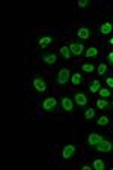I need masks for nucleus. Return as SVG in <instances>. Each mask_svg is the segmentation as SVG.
<instances>
[{"instance_id": "2eb2a0df", "label": "nucleus", "mask_w": 113, "mask_h": 170, "mask_svg": "<svg viewBox=\"0 0 113 170\" xmlns=\"http://www.w3.org/2000/svg\"><path fill=\"white\" fill-rule=\"evenodd\" d=\"M85 54H86L87 59H89V57H95L97 54H98V50H97L95 47H89V48H86Z\"/></svg>"}, {"instance_id": "f257e3e1", "label": "nucleus", "mask_w": 113, "mask_h": 170, "mask_svg": "<svg viewBox=\"0 0 113 170\" xmlns=\"http://www.w3.org/2000/svg\"><path fill=\"white\" fill-rule=\"evenodd\" d=\"M70 78H71V71L68 68H62L59 71V74H57V83L59 85H65Z\"/></svg>"}, {"instance_id": "423d86ee", "label": "nucleus", "mask_w": 113, "mask_h": 170, "mask_svg": "<svg viewBox=\"0 0 113 170\" xmlns=\"http://www.w3.org/2000/svg\"><path fill=\"white\" fill-rule=\"evenodd\" d=\"M70 50L72 54H75V56H80L82 53H83V50H85V47H83V44H77V42H72L70 45Z\"/></svg>"}, {"instance_id": "a878e982", "label": "nucleus", "mask_w": 113, "mask_h": 170, "mask_svg": "<svg viewBox=\"0 0 113 170\" xmlns=\"http://www.w3.org/2000/svg\"><path fill=\"white\" fill-rule=\"evenodd\" d=\"M106 83H107V86H109V87H112V89H113V77H107Z\"/></svg>"}, {"instance_id": "1a4fd4ad", "label": "nucleus", "mask_w": 113, "mask_h": 170, "mask_svg": "<svg viewBox=\"0 0 113 170\" xmlns=\"http://www.w3.org/2000/svg\"><path fill=\"white\" fill-rule=\"evenodd\" d=\"M74 99H75V104L77 105H86L87 104V98H86V95L83 93V92H79V93H75V97H74Z\"/></svg>"}, {"instance_id": "9b49d317", "label": "nucleus", "mask_w": 113, "mask_h": 170, "mask_svg": "<svg viewBox=\"0 0 113 170\" xmlns=\"http://www.w3.org/2000/svg\"><path fill=\"white\" fill-rule=\"evenodd\" d=\"M113 29V24L110 23V21H106V23H103L101 24V27H99V32L103 33V35H109L110 32H112Z\"/></svg>"}, {"instance_id": "20e7f679", "label": "nucleus", "mask_w": 113, "mask_h": 170, "mask_svg": "<svg viewBox=\"0 0 113 170\" xmlns=\"http://www.w3.org/2000/svg\"><path fill=\"white\" fill-rule=\"evenodd\" d=\"M33 87H35V90H38V92H45V90H47V83L44 81L42 78H35V80H33Z\"/></svg>"}, {"instance_id": "b1692460", "label": "nucleus", "mask_w": 113, "mask_h": 170, "mask_svg": "<svg viewBox=\"0 0 113 170\" xmlns=\"http://www.w3.org/2000/svg\"><path fill=\"white\" fill-rule=\"evenodd\" d=\"M106 71H107V65L101 63V65L98 66V74L99 75H103V74H106Z\"/></svg>"}, {"instance_id": "cd10ccee", "label": "nucleus", "mask_w": 113, "mask_h": 170, "mask_svg": "<svg viewBox=\"0 0 113 170\" xmlns=\"http://www.w3.org/2000/svg\"><path fill=\"white\" fill-rule=\"evenodd\" d=\"M110 42H112V44H113V38H112V41H110Z\"/></svg>"}, {"instance_id": "ddd939ff", "label": "nucleus", "mask_w": 113, "mask_h": 170, "mask_svg": "<svg viewBox=\"0 0 113 170\" xmlns=\"http://www.w3.org/2000/svg\"><path fill=\"white\" fill-rule=\"evenodd\" d=\"M77 35H79V38H82V39H89V36H91V30H89L87 27H82V29H79Z\"/></svg>"}, {"instance_id": "f8f14e48", "label": "nucleus", "mask_w": 113, "mask_h": 170, "mask_svg": "<svg viewBox=\"0 0 113 170\" xmlns=\"http://www.w3.org/2000/svg\"><path fill=\"white\" fill-rule=\"evenodd\" d=\"M82 81H83V75H82L80 72H75V74L71 75V83L74 86H79Z\"/></svg>"}, {"instance_id": "0eeeda50", "label": "nucleus", "mask_w": 113, "mask_h": 170, "mask_svg": "<svg viewBox=\"0 0 113 170\" xmlns=\"http://www.w3.org/2000/svg\"><path fill=\"white\" fill-rule=\"evenodd\" d=\"M112 149H113V144L110 142H107V140H103L97 146V151H99V152H110Z\"/></svg>"}, {"instance_id": "a211bd4d", "label": "nucleus", "mask_w": 113, "mask_h": 170, "mask_svg": "<svg viewBox=\"0 0 113 170\" xmlns=\"http://www.w3.org/2000/svg\"><path fill=\"white\" fill-rule=\"evenodd\" d=\"M99 89H101V83H99V80H94V81H92V85H91V92L98 93Z\"/></svg>"}, {"instance_id": "5701e85b", "label": "nucleus", "mask_w": 113, "mask_h": 170, "mask_svg": "<svg viewBox=\"0 0 113 170\" xmlns=\"http://www.w3.org/2000/svg\"><path fill=\"white\" fill-rule=\"evenodd\" d=\"M95 116V110L94 109H89V110H86V113H85V117L86 119H92Z\"/></svg>"}, {"instance_id": "412c9836", "label": "nucleus", "mask_w": 113, "mask_h": 170, "mask_svg": "<svg viewBox=\"0 0 113 170\" xmlns=\"http://www.w3.org/2000/svg\"><path fill=\"white\" fill-rule=\"evenodd\" d=\"M82 68H83V71H85V72H89V74H91V72H94V69H95V66H94L92 63H85Z\"/></svg>"}, {"instance_id": "6e6552de", "label": "nucleus", "mask_w": 113, "mask_h": 170, "mask_svg": "<svg viewBox=\"0 0 113 170\" xmlns=\"http://www.w3.org/2000/svg\"><path fill=\"white\" fill-rule=\"evenodd\" d=\"M60 105H62V109L67 110V112H72V110H74V102L71 101V98H62Z\"/></svg>"}, {"instance_id": "7ed1b4c3", "label": "nucleus", "mask_w": 113, "mask_h": 170, "mask_svg": "<svg viewBox=\"0 0 113 170\" xmlns=\"http://www.w3.org/2000/svg\"><path fill=\"white\" fill-rule=\"evenodd\" d=\"M56 105H57V101H56V98H53V97L45 98L44 99V102H42V109L44 110H47V112H51Z\"/></svg>"}, {"instance_id": "4468645a", "label": "nucleus", "mask_w": 113, "mask_h": 170, "mask_svg": "<svg viewBox=\"0 0 113 170\" xmlns=\"http://www.w3.org/2000/svg\"><path fill=\"white\" fill-rule=\"evenodd\" d=\"M53 42V38L51 36H42V38H39V41H38V45L44 48V47H47V45H50V44Z\"/></svg>"}, {"instance_id": "dca6fc26", "label": "nucleus", "mask_w": 113, "mask_h": 170, "mask_svg": "<svg viewBox=\"0 0 113 170\" xmlns=\"http://www.w3.org/2000/svg\"><path fill=\"white\" fill-rule=\"evenodd\" d=\"M59 53H60V56L63 57V59H70V57H71V50H70V47H62V48L59 50Z\"/></svg>"}, {"instance_id": "f3484780", "label": "nucleus", "mask_w": 113, "mask_h": 170, "mask_svg": "<svg viewBox=\"0 0 113 170\" xmlns=\"http://www.w3.org/2000/svg\"><path fill=\"white\" fill-rule=\"evenodd\" d=\"M92 166H94V169H95V170H103L104 167H106V163H104L103 160L97 158V160L94 161V164H92Z\"/></svg>"}, {"instance_id": "6ab92c4d", "label": "nucleus", "mask_w": 113, "mask_h": 170, "mask_svg": "<svg viewBox=\"0 0 113 170\" xmlns=\"http://www.w3.org/2000/svg\"><path fill=\"white\" fill-rule=\"evenodd\" d=\"M97 124H98L99 127H104V125H107V124H109V117H107V116H99L98 121H97Z\"/></svg>"}, {"instance_id": "393cba45", "label": "nucleus", "mask_w": 113, "mask_h": 170, "mask_svg": "<svg viewBox=\"0 0 113 170\" xmlns=\"http://www.w3.org/2000/svg\"><path fill=\"white\" fill-rule=\"evenodd\" d=\"M77 5H79V8H86V6H89V0H80Z\"/></svg>"}, {"instance_id": "39448f33", "label": "nucleus", "mask_w": 113, "mask_h": 170, "mask_svg": "<svg viewBox=\"0 0 113 170\" xmlns=\"http://www.w3.org/2000/svg\"><path fill=\"white\" fill-rule=\"evenodd\" d=\"M74 152H75V146H74V144H68V146H65V148H63V151H62V156H63L65 160H70L71 156L74 155Z\"/></svg>"}, {"instance_id": "c85d7f7f", "label": "nucleus", "mask_w": 113, "mask_h": 170, "mask_svg": "<svg viewBox=\"0 0 113 170\" xmlns=\"http://www.w3.org/2000/svg\"><path fill=\"white\" fill-rule=\"evenodd\" d=\"M112 107H113V104H112Z\"/></svg>"}, {"instance_id": "bb28decb", "label": "nucleus", "mask_w": 113, "mask_h": 170, "mask_svg": "<svg viewBox=\"0 0 113 170\" xmlns=\"http://www.w3.org/2000/svg\"><path fill=\"white\" fill-rule=\"evenodd\" d=\"M107 59H109V62H110V63H113V51H112V53H109Z\"/></svg>"}, {"instance_id": "9d476101", "label": "nucleus", "mask_w": 113, "mask_h": 170, "mask_svg": "<svg viewBox=\"0 0 113 170\" xmlns=\"http://www.w3.org/2000/svg\"><path fill=\"white\" fill-rule=\"evenodd\" d=\"M42 60L45 63H48V65H54L57 62V56L56 54H53V53H47V54H44Z\"/></svg>"}, {"instance_id": "4be33fe9", "label": "nucleus", "mask_w": 113, "mask_h": 170, "mask_svg": "<svg viewBox=\"0 0 113 170\" xmlns=\"http://www.w3.org/2000/svg\"><path fill=\"white\" fill-rule=\"evenodd\" d=\"M107 105H109V102H107L106 99H98V101H97V107H98V109H106Z\"/></svg>"}, {"instance_id": "aec40b11", "label": "nucleus", "mask_w": 113, "mask_h": 170, "mask_svg": "<svg viewBox=\"0 0 113 170\" xmlns=\"http://www.w3.org/2000/svg\"><path fill=\"white\" fill-rule=\"evenodd\" d=\"M98 95L101 97V98H109L112 93H110V90H109V89H99V90H98Z\"/></svg>"}, {"instance_id": "f03ea898", "label": "nucleus", "mask_w": 113, "mask_h": 170, "mask_svg": "<svg viewBox=\"0 0 113 170\" xmlns=\"http://www.w3.org/2000/svg\"><path fill=\"white\" fill-rule=\"evenodd\" d=\"M103 140H104L103 136H101V134H97V132H92V134H89V137H87V143H89L91 146H94V148H97Z\"/></svg>"}]
</instances>
